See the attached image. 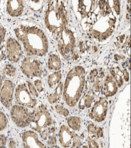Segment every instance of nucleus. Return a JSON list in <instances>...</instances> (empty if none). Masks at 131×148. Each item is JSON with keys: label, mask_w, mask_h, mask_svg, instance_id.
I'll use <instances>...</instances> for the list:
<instances>
[{"label": "nucleus", "mask_w": 131, "mask_h": 148, "mask_svg": "<svg viewBox=\"0 0 131 148\" xmlns=\"http://www.w3.org/2000/svg\"><path fill=\"white\" fill-rule=\"evenodd\" d=\"M117 15L107 1H96L94 8L81 22L87 37L98 44L105 45L113 35L117 26Z\"/></svg>", "instance_id": "nucleus-1"}, {"label": "nucleus", "mask_w": 131, "mask_h": 148, "mask_svg": "<svg viewBox=\"0 0 131 148\" xmlns=\"http://www.w3.org/2000/svg\"><path fill=\"white\" fill-rule=\"evenodd\" d=\"M28 57H43L49 51V40L43 30L32 23H22L14 29Z\"/></svg>", "instance_id": "nucleus-2"}, {"label": "nucleus", "mask_w": 131, "mask_h": 148, "mask_svg": "<svg viewBox=\"0 0 131 148\" xmlns=\"http://www.w3.org/2000/svg\"><path fill=\"white\" fill-rule=\"evenodd\" d=\"M68 3L63 1H50L47 3L44 13V24L50 36L56 37L67 27Z\"/></svg>", "instance_id": "nucleus-3"}, {"label": "nucleus", "mask_w": 131, "mask_h": 148, "mask_svg": "<svg viewBox=\"0 0 131 148\" xmlns=\"http://www.w3.org/2000/svg\"><path fill=\"white\" fill-rule=\"evenodd\" d=\"M85 68L80 65L75 66L67 74L62 95L69 107H74L81 97L85 88Z\"/></svg>", "instance_id": "nucleus-4"}, {"label": "nucleus", "mask_w": 131, "mask_h": 148, "mask_svg": "<svg viewBox=\"0 0 131 148\" xmlns=\"http://www.w3.org/2000/svg\"><path fill=\"white\" fill-rule=\"evenodd\" d=\"M57 47L59 53L64 58L68 59L75 51L76 37L75 32L70 28L66 27L57 36Z\"/></svg>", "instance_id": "nucleus-5"}, {"label": "nucleus", "mask_w": 131, "mask_h": 148, "mask_svg": "<svg viewBox=\"0 0 131 148\" xmlns=\"http://www.w3.org/2000/svg\"><path fill=\"white\" fill-rule=\"evenodd\" d=\"M54 123L51 114L44 104L41 103L33 111V117L30 124L33 131L40 132L45 128H49Z\"/></svg>", "instance_id": "nucleus-6"}, {"label": "nucleus", "mask_w": 131, "mask_h": 148, "mask_svg": "<svg viewBox=\"0 0 131 148\" xmlns=\"http://www.w3.org/2000/svg\"><path fill=\"white\" fill-rule=\"evenodd\" d=\"M10 116L13 123L16 126L26 128L32 123L33 111L28 107L15 105L11 107Z\"/></svg>", "instance_id": "nucleus-7"}, {"label": "nucleus", "mask_w": 131, "mask_h": 148, "mask_svg": "<svg viewBox=\"0 0 131 148\" xmlns=\"http://www.w3.org/2000/svg\"><path fill=\"white\" fill-rule=\"evenodd\" d=\"M15 103L16 105L34 109L37 106V100L28 90L27 85L25 83H20L16 86L15 89Z\"/></svg>", "instance_id": "nucleus-8"}, {"label": "nucleus", "mask_w": 131, "mask_h": 148, "mask_svg": "<svg viewBox=\"0 0 131 148\" xmlns=\"http://www.w3.org/2000/svg\"><path fill=\"white\" fill-rule=\"evenodd\" d=\"M20 69L22 73L28 78L41 76L43 72L41 62L32 57H26L23 59Z\"/></svg>", "instance_id": "nucleus-9"}, {"label": "nucleus", "mask_w": 131, "mask_h": 148, "mask_svg": "<svg viewBox=\"0 0 131 148\" xmlns=\"http://www.w3.org/2000/svg\"><path fill=\"white\" fill-rule=\"evenodd\" d=\"M108 102L105 97H99L89 113V117L97 123L103 122L107 116Z\"/></svg>", "instance_id": "nucleus-10"}, {"label": "nucleus", "mask_w": 131, "mask_h": 148, "mask_svg": "<svg viewBox=\"0 0 131 148\" xmlns=\"http://www.w3.org/2000/svg\"><path fill=\"white\" fill-rule=\"evenodd\" d=\"M5 51L9 61L16 63L22 57V48L18 40L12 37H9L6 40Z\"/></svg>", "instance_id": "nucleus-11"}, {"label": "nucleus", "mask_w": 131, "mask_h": 148, "mask_svg": "<svg viewBox=\"0 0 131 148\" xmlns=\"http://www.w3.org/2000/svg\"><path fill=\"white\" fill-rule=\"evenodd\" d=\"M15 86L13 81L5 80L0 90V101L7 109H9L12 106L13 100Z\"/></svg>", "instance_id": "nucleus-12"}, {"label": "nucleus", "mask_w": 131, "mask_h": 148, "mask_svg": "<svg viewBox=\"0 0 131 148\" xmlns=\"http://www.w3.org/2000/svg\"><path fill=\"white\" fill-rule=\"evenodd\" d=\"M22 140L24 148H47L40 140L39 135L35 131H24L22 134Z\"/></svg>", "instance_id": "nucleus-13"}, {"label": "nucleus", "mask_w": 131, "mask_h": 148, "mask_svg": "<svg viewBox=\"0 0 131 148\" xmlns=\"http://www.w3.org/2000/svg\"><path fill=\"white\" fill-rule=\"evenodd\" d=\"M96 1H77L71 2L73 9L78 19H82L87 16L94 8Z\"/></svg>", "instance_id": "nucleus-14"}, {"label": "nucleus", "mask_w": 131, "mask_h": 148, "mask_svg": "<svg viewBox=\"0 0 131 148\" xmlns=\"http://www.w3.org/2000/svg\"><path fill=\"white\" fill-rule=\"evenodd\" d=\"M73 131L66 125H62L58 132V141L60 145L64 148H68L72 144Z\"/></svg>", "instance_id": "nucleus-15"}, {"label": "nucleus", "mask_w": 131, "mask_h": 148, "mask_svg": "<svg viewBox=\"0 0 131 148\" xmlns=\"http://www.w3.org/2000/svg\"><path fill=\"white\" fill-rule=\"evenodd\" d=\"M24 3L20 0L8 1L6 5V11L12 17H18L24 13Z\"/></svg>", "instance_id": "nucleus-16"}, {"label": "nucleus", "mask_w": 131, "mask_h": 148, "mask_svg": "<svg viewBox=\"0 0 131 148\" xmlns=\"http://www.w3.org/2000/svg\"><path fill=\"white\" fill-rule=\"evenodd\" d=\"M101 90L105 97H112L117 92V85L111 76H107L105 78L103 85L102 86Z\"/></svg>", "instance_id": "nucleus-17"}, {"label": "nucleus", "mask_w": 131, "mask_h": 148, "mask_svg": "<svg viewBox=\"0 0 131 148\" xmlns=\"http://www.w3.org/2000/svg\"><path fill=\"white\" fill-rule=\"evenodd\" d=\"M109 73L117 85L118 88H121L123 85V73L117 64L113 63L109 69Z\"/></svg>", "instance_id": "nucleus-18"}, {"label": "nucleus", "mask_w": 131, "mask_h": 148, "mask_svg": "<svg viewBox=\"0 0 131 148\" xmlns=\"http://www.w3.org/2000/svg\"><path fill=\"white\" fill-rule=\"evenodd\" d=\"M47 65L49 70L53 71L54 72L59 71L62 67V61L58 55L56 53H51L49 56Z\"/></svg>", "instance_id": "nucleus-19"}, {"label": "nucleus", "mask_w": 131, "mask_h": 148, "mask_svg": "<svg viewBox=\"0 0 131 148\" xmlns=\"http://www.w3.org/2000/svg\"><path fill=\"white\" fill-rule=\"evenodd\" d=\"M94 99V93L92 90H90L87 93V94L83 97L79 104V108L80 109H84L85 108H90L92 106V102Z\"/></svg>", "instance_id": "nucleus-20"}, {"label": "nucleus", "mask_w": 131, "mask_h": 148, "mask_svg": "<svg viewBox=\"0 0 131 148\" xmlns=\"http://www.w3.org/2000/svg\"><path fill=\"white\" fill-rule=\"evenodd\" d=\"M62 90H63V83L60 82L57 86L54 92L50 94L47 99L49 103L54 104L58 102L60 99V97L62 95Z\"/></svg>", "instance_id": "nucleus-21"}, {"label": "nucleus", "mask_w": 131, "mask_h": 148, "mask_svg": "<svg viewBox=\"0 0 131 148\" xmlns=\"http://www.w3.org/2000/svg\"><path fill=\"white\" fill-rule=\"evenodd\" d=\"M62 79V73L60 71H56L49 75L47 78V83L51 88H53L60 82Z\"/></svg>", "instance_id": "nucleus-22"}, {"label": "nucleus", "mask_w": 131, "mask_h": 148, "mask_svg": "<svg viewBox=\"0 0 131 148\" xmlns=\"http://www.w3.org/2000/svg\"><path fill=\"white\" fill-rule=\"evenodd\" d=\"M67 124L73 131H79L81 128V119L79 116H70L67 119Z\"/></svg>", "instance_id": "nucleus-23"}, {"label": "nucleus", "mask_w": 131, "mask_h": 148, "mask_svg": "<svg viewBox=\"0 0 131 148\" xmlns=\"http://www.w3.org/2000/svg\"><path fill=\"white\" fill-rule=\"evenodd\" d=\"M3 73L5 76H6L7 78H15L16 75V71L15 66L13 65H11V64H7L4 66Z\"/></svg>", "instance_id": "nucleus-24"}, {"label": "nucleus", "mask_w": 131, "mask_h": 148, "mask_svg": "<svg viewBox=\"0 0 131 148\" xmlns=\"http://www.w3.org/2000/svg\"><path fill=\"white\" fill-rule=\"evenodd\" d=\"M84 134L78 135L75 132H73L72 144H71V147L72 148H80L83 144V140H84Z\"/></svg>", "instance_id": "nucleus-25"}, {"label": "nucleus", "mask_w": 131, "mask_h": 148, "mask_svg": "<svg viewBox=\"0 0 131 148\" xmlns=\"http://www.w3.org/2000/svg\"><path fill=\"white\" fill-rule=\"evenodd\" d=\"M52 132L50 134L48 138L47 139V143L49 145V146L51 148H54L56 146L57 144V140L56 136V128L55 126H52L51 127Z\"/></svg>", "instance_id": "nucleus-26"}, {"label": "nucleus", "mask_w": 131, "mask_h": 148, "mask_svg": "<svg viewBox=\"0 0 131 148\" xmlns=\"http://www.w3.org/2000/svg\"><path fill=\"white\" fill-rule=\"evenodd\" d=\"M109 5L111 8L115 11L118 16H120L121 13V8H120V1H107Z\"/></svg>", "instance_id": "nucleus-27"}, {"label": "nucleus", "mask_w": 131, "mask_h": 148, "mask_svg": "<svg viewBox=\"0 0 131 148\" xmlns=\"http://www.w3.org/2000/svg\"><path fill=\"white\" fill-rule=\"evenodd\" d=\"M8 125L7 118L4 113L0 111V132L6 128Z\"/></svg>", "instance_id": "nucleus-28"}, {"label": "nucleus", "mask_w": 131, "mask_h": 148, "mask_svg": "<svg viewBox=\"0 0 131 148\" xmlns=\"http://www.w3.org/2000/svg\"><path fill=\"white\" fill-rule=\"evenodd\" d=\"M103 76H104V73H102L100 76L97 80L94 81L93 87H92V90L93 91L94 93L98 92L102 88V78H103Z\"/></svg>", "instance_id": "nucleus-29"}, {"label": "nucleus", "mask_w": 131, "mask_h": 148, "mask_svg": "<svg viewBox=\"0 0 131 148\" xmlns=\"http://www.w3.org/2000/svg\"><path fill=\"white\" fill-rule=\"evenodd\" d=\"M55 110L59 114L63 116H68L69 115V113H70L68 109L64 107L63 106H62V105H56Z\"/></svg>", "instance_id": "nucleus-30"}, {"label": "nucleus", "mask_w": 131, "mask_h": 148, "mask_svg": "<svg viewBox=\"0 0 131 148\" xmlns=\"http://www.w3.org/2000/svg\"><path fill=\"white\" fill-rule=\"evenodd\" d=\"M26 83H27V86L30 94L32 95L34 98H37V97L39 96V94H38V92L37 91L36 88H35L34 84L31 82L30 81H27Z\"/></svg>", "instance_id": "nucleus-31"}, {"label": "nucleus", "mask_w": 131, "mask_h": 148, "mask_svg": "<svg viewBox=\"0 0 131 148\" xmlns=\"http://www.w3.org/2000/svg\"><path fill=\"white\" fill-rule=\"evenodd\" d=\"M27 3H28V5H29L31 8L34 9L35 11H37L40 9L41 7L43 5V1H28Z\"/></svg>", "instance_id": "nucleus-32"}, {"label": "nucleus", "mask_w": 131, "mask_h": 148, "mask_svg": "<svg viewBox=\"0 0 131 148\" xmlns=\"http://www.w3.org/2000/svg\"><path fill=\"white\" fill-rule=\"evenodd\" d=\"M52 132L51 130V127L50 128H45V129L42 130L41 132H40V136H41V138H42L43 140H47V138H48V137L50 136V134H51V133Z\"/></svg>", "instance_id": "nucleus-33"}, {"label": "nucleus", "mask_w": 131, "mask_h": 148, "mask_svg": "<svg viewBox=\"0 0 131 148\" xmlns=\"http://www.w3.org/2000/svg\"><path fill=\"white\" fill-rule=\"evenodd\" d=\"M98 71L96 69H94L92 71H90L89 74V80L90 82L92 83L94 82L96 78L98 77Z\"/></svg>", "instance_id": "nucleus-34"}, {"label": "nucleus", "mask_w": 131, "mask_h": 148, "mask_svg": "<svg viewBox=\"0 0 131 148\" xmlns=\"http://www.w3.org/2000/svg\"><path fill=\"white\" fill-rule=\"evenodd\" d=\"M34 85L35 88H36L37 91L38 92H39L40 94H41L42 92H44V88L43 87V83L42 81L39 79H37L34 80Z\"/></svg>", "instance_id": "nucleus-35"}, {"label": "nucleus", "mask_w": 131, "mask_h": 148, "mask_svg": "<svg viewBox=\"0 0 131 148\" xmlns=\"http://www.w3.org/2000/svg\"><path fill=\"white\" fill-rule=\"evenodd\" d=\"M6 36V30L3 26L0 25V47L2 46V44L4 42Z\"/></svg>", "instance_id": "nucleus-36"}, {"label": "nucleus", "mask_w": 131, "mask_h": 148, "mask_svg": "<svg viewBox=\"0 0 131 148\" xmlns=\"http://www.w3.org/2000/svg\"><path fill=\"white\" fill-rule=\"evenodd\" d=\"M87 142L88 143L87 146L89 148H99L98 144L94 140H92L90 137H89L87 138Z\"/></svg>", "instance_id": "nucleus-37"}, {"label": "nucleus", "mask_w": 131, "mask_h": 148, "mask_svg": "<svg viewBox=\"0 0 131 148\" xmlns=\"http://www.w3.org/2000/svg\"><path fill=\"white\" fill-rule=\"evenodd\" d=\"M96 126L94 124L90 123L87 126V130L89 131V132L92 134H96Z\"/></svg>", "instance_id": "nucleus-38"}, {"label": "nucleus", "mask_w": 131, "mask_h": 148, "mask_svg": "<svg viewBox=\"0 0 131 148\" xmlns=\"http://www.w3.org/2000/svg\"><path fill=\"white\" fill-rule=\"evenodd\" d=\"M7 137L4 134H0V148H5L7 144Z\"/></svg>", "instance_id": "nucleus-39"}, {"label": "nucleus", "mask_w": 131, "mask_h": 148, "mask_svg": "<svg viewBox=\"0 0 131 148\" xmlns=\"http://www.w3.org/2000/svg\"><path fill=\"white\" fill-rule=\"evenodd\" d=\"M122 73H123V78H124V80H125L126 82H128V81H129L130 76H129V73H128L127 69H124L122 71Z\"/></svg>", "instance_id": "nucleus-40"}, {"label": "nucleus", "mask_w": 131, "mask_h": 148, "mask_svg": "<svg viewBox=\"0 0 131 148\" xmlns=\"http://www.w3.org/2000/svg\"><path fill=\"white\" fill-rule=\"evenodd\" d=\"M96 135L98 138H102L104 136V130L101 127H97L96 131Z\"/></svg>", "instance_id": "nucleus-41"}, {"label": "nucleus", "mask_w": 131, "mask_h": 148, "mask_svg": "<svg viewBox=\"0 0 131 148\" xmlns=\"http://www.w3.org/2000/svg\"><path fill=\"white\" fill-rule=\"evenodd\" d=\"M79 55L78 52L76 51H73V53L71 54V56L70 57L71 60L72 61H74V62L77 61L79 59Z\"/></svg>", "instance_id": "nucleus-42"}, {"label": "nucleus", "mask_w": 131, "mask_h": 148, "mask_svg": "<svg viewBox=\"0 0 131 148\" xmlns=\"http://www.w3.org/2000/svg\"><path fill=\"white\" fill-rule=\"evenodd\" d=\"M8 146L9 148H15L16 146V142L13 138H10L9 140Z\"/></svg>", "instance_id": "nucleus-43"}, {"label": "nucleus", "mask_w": 131, "mask_h": 148, "mask_svg": "<svg viewBox=\"0 0 131 148\" xmlns=\"http://www.w3.org/2000/svg\"><path fill=\"white\" fill-rule=\"evenodd\" d=\"M5 48L4 46H1L0 47V61L4 58L5 55Z\"/></svg>", "instance_id": "nucleus-44"}, {"label": "nucleus", "mask_w": 131, "mask_h": 148, "mask_svg": "<svg viewBox=\"0 0 131 148\" xmlns=\"http://www.w3.org/2000/svg\"><path fill=\"white\" fill-rule=\"evenodd\" d=\"M78 47H79V49H80L81 53H84V51H85V49H86V48H85V44H83V42L82 41H80L79 42Z\"/></svg>", "instance_id": "nucleus-45"}, {"label": "nucleus", "mask_w": 131, "mask_h": 148, "mask_svg": "<svg viewBox=\"0 0 131 148\" xmlns=\"http://www.w3.org/2000/svg\"><path fill=\"white\" fill-rule=\"evenodd\" d=\"M125 58V57L122 56V55H120V54H115V56H114V59H115V60L117 61L124 60Z\"/></svg>", "instance_id": "nucleus-46"}, {"label": "nucleus", "mask_w": 131, "mask_h": 148, "mask_svg": "<svg viewBox=\"0 0 131 148\" xmlns=\"http://www.w3.org/2000/svg\"><path fill=\"white\" fill-rule=\"evenodd\" d=\"M127 54L128 55V56H130V37L128 36V40H127Z\"/></svg>", "instance_id": "nucleus-47"}, {"label": "nucleus", "mask_w": 131, "mask_h": 148, "mask_svg": "<svg viewBox=\"0 0 131 148\" xmlns=\"http://www.w3.org/2000/svg\"><path fill=\"white\" fill-rule=\"evenodd\" d=\"M124 39H125V35H121L118 37V40H119L120 43H123Z\"/></svg>", "instance_id": "nucleus-48"}, {"label": "nucleus", "mask_w": 131, "mask_h": 148, "mask_svg": "<svg viewBox=\"0 0 131 148\" xmlns=\"http://www.w3.org/2000/svg\"><path fill=\"white\" fill-rule=\"evenodd\" d=\"M91 48L92 49V51H93L94 53H96V52L98 51V47L96 46H92L91 47Z\"/></svg>", "instance_id": "nucleus-49"}, {"label": "nucleus", "mask_w": 131, "mask_h": 148, "mask_svg": "<svg viewBox=\"0 0 131 148\" xmlns=\"http://www.w3.org/2000/svg\"><path fill=\"white\" fill-rule=\"evenodd\" d=\"M2 85H3V78H2V76L1 74H0V90H1V88L2 87Z\"/></svg>", "instance_id": "nucleus-50"}, {"label": "nucleus", "mask_w": 131, "mask_h": 148, "mask_svg": "<svg viewBox=\"0 0 131 148\" xmlns=\"http://www.w3.org/2000/svg\"><path fill=\"white\" fill-rule=\"evenodd\" d=\"M81 148H89L88 147V146L87 145H81Z\"/></svg>", "instance_id": "nucleus-51"}]
</instances>
